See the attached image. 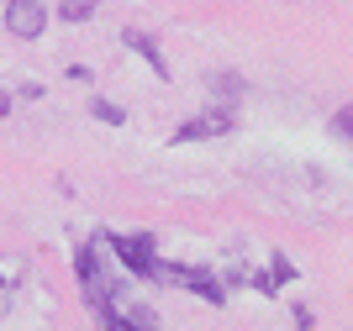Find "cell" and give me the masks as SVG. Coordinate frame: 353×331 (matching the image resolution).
Masks as SVG:
<instances>
[{
  "mask_svg": "<svg viewBox=\"0 0 353 331\" xmlns=\"http://www.w3.org/2000/svg\"><path fill=\"white\" fill-rule=\"evenodd\" d=\"M74 274H79V289H85V300H90V310H105V305H111V295H117V279L105 274V258L101 253H95V247H79V253H74Z\"/></svg>",
  "mask_w": 353,
  "mask_h": 331,
  "instance_id": "cell-1",
  "label": "cell"
},
{
  "mask_svg": "<svg viewBox=\"0 0 353 331\" xmlns=\"http://www.w3.org/2000/svg\"><path fill=\"white\" fill-rule=\"evenodd\" d=\"M105 242L117 247V263L127 274L159 284V253H153V237H148V231H117V237H105Z\"/></svg>",
  "mask_w": 353,
  "mask_h": 331,
  "instance_id": "cell-2",
  "label": "cell"
},
{
  "mask_svg": "<svg viewBox=\"0 0 353 331\" xmlns=\"http://www.w3.org/2000/svg\"><path fill=\"white\" fill-rule=\"evenodd\" d=\"M101 316V326L105 331H159V310L153 305H143V300H132V295H111V305L105 310H95Z\"/></svg>",
  "mask_w": 353,
  "mask_h": 331,
  "instance_id": "cell-3",
  "label": "cell"
},
{
  "mask_svg": "<svg viewBox=\"0 0 353 331\" xmlns=\"http://www.w3.org/2000/svg\"><path fill=\"white\" fill-rule=\"evenodd\" d=\"M159 284H179V289H190L195 300H211L221 305L227 295H221V279L211 274V268H185V263H159Z\"/></svg>",
  "mask_w": 353,
  "mask_h": 331,
  "instance_id": "cell-4",
  "label": "cell"
},
{
  "mask_svg": "<svg viewBox=\"0 0 353 331\" xmlns=\"http://www.w3.org/2000/svg\"><path fill=\"white\" fill-rule=\"evenodd\" d=\"M43 27H48L43 0H6V32H11V37L32 43V37H43Z\"/></svg>",
  "mask_w": 353,
  "mask_h": 331,
  "instance_id": "cell-5",
  "label": "cell"
},
{
  "mask_svg": "<svg viewBox=\"0 0 353 331\" xmlns=\"http://www.w3.org/2000/svg\"><path fill=\"white\" fill-rule=\"evenodd\" d=\"M232 131V111H206V116H190L185 127L169 137L174 147H185V142H211V137H227Z\"/></svg>",
  "mask_w": 353,
  "mask_h": 331,
  "instance_id": "cell-6",
  "label": "cell"
},
{
  "mask_svg": "<svg viewBox=\"0 0 353 331\" xmlns=\"http://www.w3.org/2000/svg\"><path fill=\"white\" fill-rule=\"evenodd\" d=\"M206 89L216 95V100H243V74H232V69H216V74H206Z\"/></svg>",
  "mask_w": 353,
  "mask_h": 331,
  "instance_id": "cell-7",
  "label": "cell"
},
{
  "mask_svg": "<svg viewBox=\"0 0 353 331\" xmlns=\"http://www.w3.org/2000/svg\"><path fill=\"white\" fill-rule=\"evenodd\" d=\"M121 43L132 47L137 58H148V63H153V74H163V79H169V63H163L159 43H153V37H148V32H127V37H121Z\"/></svg>",
  "mask_w": 353,
  "mask_h": 331,
  "instance_id": "cell-8",
  "label": "cell"
},
{
  "mask_svg": "<svg viewBox=\"0 0 353 331\" xmlns=\"http://www.w3.org/2000/svg\"><path fill=\"white\" fill-rule=\"evenodd\" d=\"M90 116H95V121H105V127H127V111H121V105H111V100H101V95L90 100Z\"/></svg>",
  "mask_w": 353,
  "mask_h": 331,
  "instance_id": "cell-9",
  "label": "cell"
},
{
  "mask_svg": "<svg viewBox=\"0 0 353 331\" xmlns=\"http://www.w3.org/2000/svg\"><path fill=\"white\" fill-rule=\"evenodd\" d=\"M327 131L338 137V142L353 147V105H343V111H332V121H327Z\"/></svg>",
  "mask_w": 353,
  "mask_h": 331,
  "instance_id": "cell-10",
  "label": "cell"
},
{
  "mask_svg": "<svg viewBox=\"0 0 353 331\" xmlns=\"http://www.w3.org/2000/svg\"><path fill=\"white\" fill-rule=\"evenodd\" d=\"M63 21H90V16H95V0H63Z\"/></svg>",
  "mask_w": 353,
  "mask_h": 331,
  "instance_id": "cell-11",
  "label": "cell"
}]
</instances>
